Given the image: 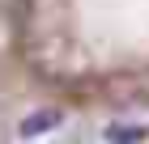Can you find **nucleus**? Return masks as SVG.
Masks as SVG:
<instances>
[{
  "label": "nucleus",
  "mask_w": 149,
  "mask_h": 144,
  "mask_svg": "<svg viewBox=\"0 0 149 144\" xmlns=\"http://www.w3.org/2000/svg\"><path fill=\"white\" fill-rule=\"evenodd\" d=\"M60 123H64V114H60L56 106H47V110H30L22 123H17V132L30 140V136H47V132H56Z\"/></svg>",
  "instance_id": "nucleus-1"
},
{
  "label": "nucleus",
  "mask_w": 149,
  "mask_h": 144,
  "mask_svg": "<svg viewBox=\"0 0 149 144\" xmlns=\"http://www.w3.org/2000/svg\"><path fill=\"white\" fill-rule=\"evenodd\" d=\"M145 140V127H132V123H111L107 127V144H141Z\"/></svg>",
  "instance_id": "nucleus-2"
}]
</instances>
